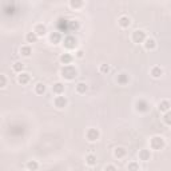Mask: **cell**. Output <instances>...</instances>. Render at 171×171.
<instances>
[{
    "label": "cell",
    "mask_w": 171,
    "mask_h": 171,
    "mask_svg": "<svg viewBox=\"0 0 171 171\" xmlns=\"http://www.w3.org/2000/svg\"><path fill=\"white\" fill-rule=\"evenodd\" d=\"M62 76L68 79V80H71V79H74L75 76H76V70L71 66H64L62 68Z\"/></svg>",
    "instance_id": "obj_1"
},
{
    "label": "cell",
    "mask_w": 171,
    "mask_h": 171,
    "mask_svg": "<svg viewBox=\"0 0 171 171\" xmlns=\"http://www.w3.org/2000/svg\"><path fill=\"white\" fill-rule=\"evenodd\" d=\"M163 146H164V140L160 136H154L151 139V147L154 150H160V148H163Z\"/></svg>",
    "instance_id": "obj_2"
},
{
    "label": "cell",
    "mask_w": 171,
    "mask_h": 171,
    "mask_svg": "<svg viewBox=\"0 0 171 171\" xmlns=\"http://www.w3.org/2000/svg\"><path fill=\"white\" fill-rule=\"evenodd\" d=\"M144 39H146V35H144L143 31H140V30L134 31V34H132V40L135 43H142Z\"/></svg>",
    "instance_id": "obj_3"
},
{
    "label": "cell",
    "mask_w": 171,
    "mask_h": 171,
    "mask_svg": "<svg viewBox=\"0 0 171 171\" xmlns=\"http://www.w3.org/2000/svg\"><path fill=\"white\" fill-rule=\"evenodd\" d=\"M64 47L66 48H68V50H72V48H75L76 47V39H75L74 36H67L66 39H64Z\"/></svg>",
    "instance_id": "obj_4"
},
{
    "label": "cell",
    "mask_w": 171,
    "mask_h": 171,
    "mask_svg": "<svg viewBox=\"0 0 171 171\" xmlns=\"http://www.w3.org/2000/svg\"><path fill=\"white\" fill-rule=\"evenodd\" d=\"M99 138V131H98L96 128H90L88 131H87V139L94 142V140H96Z\"/></svg>",
    "instance_id": "obj_5"
},
{
    "label": "cell",
    "mask_w": 171,
    "mask_h": 171,
    "mask_svg": "<svg viewBox=\"0 0 171 171\" xmlns=\"http://www.w3.org/2000/svg\"><path fill=\"white\" fill-rule=\"evenodd\" d=\"M136 110L140 111V112H146L148 110V103L146 100H143V99H140V100L136 102Z\"/></svg>",
    "instance_id": "obj_6"
},
{
    "label": "cell",
    "mask_w": 171,
    "mask_h": 171,
    "mask_svg": "<svg viewBox=\"0 0 171 171\" xmlns=\"http://www.w3.org/2000/svg\"><path fill=\"white\" fill-rule=\"evenodd\" d=\"M66 104H67V99L64 96H58L55 99V106L58 108H63V107H66Z\"/></svg>",
    "instance_id": "obj_7"
},
{
    "label": "cell",
    "mask_w": 171,
    "mask_h": 171,
    "mask_svg": "<svg viewBox=\"0 0 171 171\" xmlns=\"http://www.w3.org/2000/svg\"><path fill=\"white\" fill-rule=\"evenodd\" d=\"M18 82H19L20 84H27V83L30 82V75L28 74H20L19 78H18Z\"/></svg>",
    "instance_id": "obj_8"
},
{
    "label": "cell",
    "mask_w": 171,
    "mask_h": 171,
    "mask_svg": "<svg viewBox=\"0 0 171 171\" xmlns=\"http://www.w3.org/2000/svg\"><path fill=\"white\" fill-rule=\"evenodd\" d=\"M118 83L122 86H125L128 83V75L127 74H121V75H118Z\"/></svg>",
    "instance_id": "obj_9"
},
{
    "label": "cell",
    "mask_w": 171,
    "mask_h": 171,
    "mask_svg": "<svg viewBox=\"0 0 171 171\" xmlns=\"http://www.w3.org/2000/svg\"><path fill=\"white\" fill-rule=\"evenodd\" d=\"M60 62H62L63 64H70V63L72 62V56H71L70 54H63L62 56H60Z\"/></svg>",
    "instance_id": "obj_10"
},
{
    "label": "cell",
    "mask_w": 171,
    "mask_h": 171,
    "mask_svg": "<svg viewBox=\"0 0 171 171\" xmlns=\"http://www.w3.org/2000/svg\"><path fill=\"white\" fill-rule=\"evenodd\" d=\"M63 90H64V86H63L62 83H55V84L52 86V91H54L55 94H62Z\"/></svg>",
    "instance_id": "obj_11"
},
{
    "label": "cell",
    "mask_w": 171,
    "mask_h": 171,
    "mask_svg": "<svg viewBox=\"0 0 171 171\" xmlns=\"http://www.w3.org/2000/svg\"><path fill=\"white\" fill-rule=\"evenodd\" d=\"M50 40L54 43V44H58V43L60 42V34H59V32H52L50 36Z\"/></svg>",
    "instance_id": "obj_12"
},
{
    "label": "cell",
    "mask_w": 171,
    "mask_h": 171,
    "mask_svg": "<svg viewBox=\"0 0 171 171\" xmlns=\"http://www.w3.org/2000/svg\"><path fill=\"white\" fill-rule=\"evenodd\" d=\"M26 39H27L28 43H35L38 40V35H36L35 32H28L27 36H26Z\"/></svg>",
    "instance_id": "obj_13"
},
{
    "label": "cell",
    "mask_w": 171,
    "mask_h": 171,
    "mask_svg": "<svg viewBox=\"0 0 171 171\" xmlns=\"http://www.w3.org/2000/svg\"><path fill=\"white\" fill-rule=\"evenodd\" d=\"M35 34L36 35H44V34H46V27H44V26H43V24H38V26H36L35 27Z\"/></svg>",
    "instance_id": "obj_14"
},
{
    "label": "cell",
    "mask_w": 171,
    "mask_h": 171,
    "mask_svg": "<svg viewBox=\"0 0 171 171\" xmlns=\"http://www.w3.org/2000/svg\"><path fill=\"white\" fill-rule=\"evenodd\" d=\"M162 74H163V71H162L160 67H154V68L151 70V75L154 76V78H159Z\"/></svg>",
    "instance_id": "obj_15"
},
{
    "label": "cell",
    "mask_w": 171,
    "mask_h": 171,
    "mask_svg": "<svg viewBox=\"0 0 171 171\" xmlns=\"http://www.w3.org/2000/svg\"><path fill=\"white\" fill-rule=\"evenodd\" d=\"M119 24H121V27L126 28L130 26V19H128L127 16H122L121 19H119Z\"/></svg>",
    "instance_id": "obj_16"
},
{
    "label": "cell",
    "mask_w": 171,
    "mask_h": 171,
    "mask_svg": "<svg viewBox=\"0 0 171 171\" xmlns=\"http://www.w3.org/2000/svg\"><path fill=\"white\" fill-rule=\"evenodd\" d=\"M139 158L142 160H148L150 159V151H148V150H142V151L139 152Z\"/></svg>",
    "instance_id": "obj_17"
},
{
    "label": "cell",
    "mask_w": 171,
    "mask_h": 171,
    "mask_svg": "<svg viewBox=\"0 0 171 171\" xmlns=\"http://www.w3.org/2000/svg\"><path fill=\"white\" fill-rule=\"evenodd\" d=\"M168 108H170V103H168L167 100H163L159 103V110L160 111H168Z\"/></svg>",
    "instance_id": "obj_18"
},
{
    "label": "cell",
    "mask_w": 171,
    "mask_h": 171,
    "mask_svg": "<svg viewBox=\"0 0 171 171\" xmlns=\"http://www.w3.org/2000/svg\"><path fill=\"white\" fill-rule=\"evenodd\" d=\"M125 155H126V150L123 147H118L116 150H115V156H116V158H123Z\"/></svg>",
    "instance_id": "obj_19"
},
{
    "label": "cell",
    "mask_w": 171,
    "mask_h": 171,
    "mask_svg": "<svg viewBox=\"0 0 171 171\" xmlns=\"http://www.w3.org/2000/svg\"><path fill=\"white\" fill-rule=\"evenodd\" d=\"M27 168L30 171H36L38 170V163H36L35 160H30L27 163Z\"/></svg>",
    "instance_id": "obj_20"
},
{
    "label": "cell",
    "mask_w": 171,
    "mask_h": 171,
    "mask_svg": "<svg viewBox=\"0 0 171 171\" xmlns=\"http://www.w3.org/2000/svg\"><path fill=\"white\" fill-rule=\"evenodd\" d=\"M144 46H146L147 50H154V48H155V40H154V39H147Z\"/></svg>",
    "instance_id": "obj_21"
},
{
    "label": "cell",
    "mask_w": 171,
    "mask_h": 171,
    "mask_svg": "<svg viewBox=\"0 0 171 171\" xmlns=\"http://www.w3.org/2000/svg\"><path fill=\"white\" fill-rule=\"evenodd\" d=\"M20 54L24 55V56H30V55H31V48L28 46L22 47V48H20Z\"/></svg>",
    "instance_id": "obj_22"
},
{
    "label": "cell",
    "mask_w": 171,
    "mask_h": 171,
    "mask_svg": "<svg viewBox=\"0 0 171 171\" xmlns=\"http://www.w3.org/2000/svg\"><path fill=\"white\" fill-rule=\"evenodd\" d=\"M76 91L80 94L86 92L87 91V86H86V83H78V86H76Z\"/></svg>",
    "instance_id": "obj_23"
},
{
    "label": "cell",
    "mask_w": 171,
    "mask_h": 171,
    "mask_svg": "<svg viewBox=\"0 0 171 171\" xmlns=\"http://www.w3.org/2000/svg\"><path fill=\"white\" fill-rule=\"evenodd\" d=\"M44 91H46V86L42 84V83H39V84H36V94H39V95H42V94H44Z\"/></svg>",
    "instance_id": "obj_24"
},
{
    "label": "cell",
    "mask_w": 171,
    "mask_h": 171,
    "mask_svg": "<svg viewBox=\"0 0 171 171\" xmlns=\"http://www.w3.org/2000/svg\"><path fill=\"white\" fill-rule=\"evenodd\" d=\"M128 171H139V166L136 162H131L128 164Z\"/></svg>",
    "instance_id": "obj_25"
},
{
    "label": "cell",
    "mask_w": 171,
    "mask_h": 171,
    "mask_svg": "<svg viewBox=\"0 0 171 171\" xmlns=\"http://www.w3.org/2000/svg\"><path fill=\"white\" fill-rule=\"evenodd\" d=\"M87 163L90 164V166H94V164H96V158L94 155H88L87 156Z\"/></svg>",
    "instance_id": "obj_26"
},
{
    "label": "cell",
    "mask_w": 171,
    "mask_h": 171,
    "mask_svg": "<svg viewBox=\"0 0 171 171\" xmlns=\"http://www.w3.org/2000/svg\"><path fill=\"white\" fill-rule=\"evenodd\" d=\"M23 67H24V64H23V63L16 62L15 64H13V70H15V71H18V72H20V71L23 70Z\"/></svg>",
    "instance_id": "obj_27"
},
{
    "label": "cell",
    "mask_w": 171,
    "mask_h": 171,
    "mask_svg": "<svg viewBox=\"0 0 171 171\" xmlns=\"http://www.w3.org/2000/svg\"><path fill=\"white\" fill-rule=\"evenodd\" d=\"M164 122H166L167 125L171 126V111H168V112L164 115Z\"/></svg>",
    "instance_id": "obj_28"
},
{
    "label": "cell",
    "mask_w": 171,
    "mask_h": 171,
    "mask_svg": "<svg viewBox=\"0 0 171 171\" xmlns=\"http://www.w3.org/2000/svg\"><path fill=\"white\" fill-rule=\"evenodd\" d=\"M110 71V67L107 66V64H102L100 66V72H103V74H107Z\"/></svg>",
    "instance_id": "obj_29"
},
{
    "label": "cell",
    "mask_w": 171,
    "mask_h": 171,
    "mask_svg": "<svg viewBox=\"0 0 171 171\" xmlns=\"http://www.w3.org/2000/svg\"><path fill=\"white\" fill-rule=\"evenodd\" d=\"M4 11H5V13H13L15 8H13V5H11V7H4Z\"/></svg>",
    "instance_id": "obj_30"
},
{
    "label": "cell",
    "mask_w": 171,
    "mask_h": 171,
    "mask_svg": "<svg viewBox=\"0 0 171 171\" xmlns=\"http://www.w3.org/2000/svg\"><path fill=\"white\" fill-rule=\"evenodd\" d=\"M82 1H71V7H74V8H78V7H80V5H82Z\"/></svg>",
    "instance_id": "obj_31"
},
{
    "label": "cell",
    "mask_w": 171,
    "mask_h": 171,
    "mask_svg": "<svg viewBox=\"0 0 171 171\" xmlns=\"http://www.w3.org/2000/svg\"><path fill=\"white\" fill-rule=\"evenodd\" d=\"M4 86H5V76L0 75V87H4Z\"/></svg>",
    "instance_id": "obj_32"
},
{
    "label": "cell",
    "mask_w": 171,
    "mask_h": 171,
    "mask_svg": "<svg viewBox=\"0 0 171 171\" xmlns=\"http://www.w3.org/2000/svg\"><path fill=\"white\" fill-rule=\"evenodd\" d=\"M104 171H116V168H115V166L110 164V166H107V167L104 168Z\"/></svg>",
    "instance_id": "obj_33"
},
{
    "label": "cell",
    "mask_w": 171,
    "mask_h": 171,
    "mask_svg": "<svg viewBox=\"0 0 171 171\" xmlns=\"http://www.w3.org/2000/svg\"><path fill=\"white\" fill-rule=\"evenodd\" d=\"M78 56H79V58H82V56H83V51H78Z\"/></svg>",
    "instance_id": "obj_34"
}]
</instances>
